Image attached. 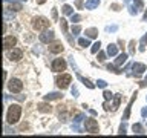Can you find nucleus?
Masks as SVG:
<instances>
[{"label":"nucleus","mask_w":147,"mask_h":138,"mask_svg":"<svg viewBox=\"0 0 147 138\" xmlns=\"http://www.w3.org/2000/svg\"><path fill=\"white\" fill-rule=\"evenodd\" d=\"M32 28H34L35 31L43 32L49 28V20L45 17H35V18H32Z\"/></svg>","instance_id":"2"},{"label":"nucleus","mask_w":147,"mask_h":138,"mask_svg":"<svg viewBox=\"0 0 147 138\" xmlns=\"http://www.w3.org/2000/svg\"><path fill=\"white\" fill-rule=\"evenodd\" d=\"M9 60L11 62H20L22 57H23V52H22V49H18V48H12L11 51H9Z\"/></svg>","instance_id":"8"},{"label":"nucleus","mask_w":147,"mask_h":138,"mask_svg":"<svg viewBox=\"0 0 147 138\" xmlns=\"http://www.w3.org/2000/svg\"><path fill=\"white\" fill-rule=\"evenodd\" d=\"M84 129H86V132H89V133H98V131H100L98 121L94 118H86L84 120Z\"/></svg>","instance_id":"4"},{"label":"nucleus","mask_w":147,"mask_h":138,"mask_svg":"<svg viewBox=\"0 0 147 138\" xmlns=\"http://www.w3.org/2000/svg\"><path fill=\"white\" fill-rule=\"evenodd\" d=\"M55 83H57V86L60 87V89H67L69 85L72 83V77L69 75V74H61L60 77L55 78Z\"/></svg>","instance_id":"3"},{"label":"nucleus","mask_w":147,"mask_h":138,"mask_svg":"<svg viewBox=\"0 0 147 138\" xmlns=\"http://www.w3.org/2000/svg\"><path fill=\"white\" fill-rule=\"evenodd\" d=\"M57 8H52V18H54V20H57Z\"/></svg>","instance_id":"38"},{"label":"nucleus","mask_w":147,"mask_h":138,"mask_svg":"<svg viewBox=\"0 0 147 138\" xmlns=\"http://www.w3.org/2000/svg\"><path fill=\"white\" fill-rule=\"evenodd\" d=\"M80 32H81V26H78V25L72 26V34H74V35H78Z\"/></svg>","instance_id":"28"},{"label":"nucleus","mask_w":147,"mask_h":138,"mask_svg":"<svg viewBox=\"0 0 147 138\" xmlns=\"http://www.w3.org/2000/svg\"><path fill=\"white\" fill-rule=\"evenodd\" d=\"M86 35L89 39H95V37H98V29L96 28H89V29H86Z\"/></svg>","instance_id":"19"},{"label":"nucleus","mask_w":147,"mask_h":138,"mask_svg":"<svg viewBox=\"0 0 147 138\" xmlns=\"http://www.w3.org/2000/svg\"><path fill=\"white\" fill-rule=\"evenodd\" d=\"M77 8H83V0H77Z\"/></svg>","instance_id":"39"},{"label":"nucleus","mask_w":147,"mask_h":138,"mask_svg":"<svg viewBox=\"0 0 147 138\" xmlns=\"http://www.w3.org/2000/svg\"><path fill=\"white\" fill-rule=\"evenodd\" d=\"M20 115H22V106L20 104H11L8 109V114H6V121L9 124H16L20 120Z\"/></svg>","instance_id":"1"},{"label":"nucleus","mask_w":147,"mask_h":138,"mask_svg":"<svg viewBox=\"0 0 147 138\" xmlns=\"http://www.w3.org/2000/svg\"><path fill=\"white\" fill-rule=\"evenodd\" d=\"M72 95L74 97H78V91L75 89V87H72Z\"/></svg>","instance_id":"41"},{"label":"nucleus","mask_w":147,"mask_h":138,"mask_svg":"<svg viewBox=\"0 0 147 138\" xmlns=\"http://www.w3.org/2000/svg\"><path fill=\"white\" fill-rule=\"evenodd\" d=\"M132 131L135 132L136 135H142V133H144V127H142L140 123H136V124H133V126H132Z\"/></svg>","instance_id":"20"},{"label":"nucleus","mask_w":147,"mask_h":138,"mask_svg":"<svg viewBox=\"0 0 147 138\" xmlns=\"http://www.w3.org/2000/svg\"><path fill=\"white\" fill-rule=\"evenodd\" d=\"M107 31H117V26H112V28H107Z\"/></svg>","instance_id":"43"},{"label":"nucleus","mask_w":147,"mask_h":138,"mask_svg":"<svg viewBox=\"0 0 147 138\" xmlns=\"http://www.w3.org/2000/svg\"><path fill=\"white\" fill-rule=\"evenodd\" d=\"M78 45H80L81 48H86V46H89V45H90L89 37H86V39H78Z\"/></svg>","instance_id":"22"},{"label":"nucleus","mask_w":147,"mask_h":138,"mask_svg":"<svg viewBox=\"0 0 147 138\" xmlns=\"http://www.w3.org/2000/svg\"><path fill=\"white\" fill-rule=\"evenodd\" d=\"M63 98V94H60V92H51V94L45 95V100L46 101H52V100H60Z\"/></svg>","instance_id":"15"},{"label":"nucleus","mask_w":147,"mask_h":138,"mask_svg":"<svg viewBox=\"0 0 147 138\" xmlns=\"http://www.w3.org/2000/svg\"><path fill=\"white\" fill-rule=\"evenodd\" d=\"M96 86H98V87H103V89H104V87L107 86V83H106L104 80H98V81H96Z\"/></svg>","instance_id":"34"},{"label":"nucleus","mask_w":147,"mask_h":138,"mask_svg":"<svg viewBox=\"0 0 147 138\" xmlns=\"http://www.w3.org/2000/svg\"><path fill=\"white\" fill-rule=\"evenodd\" d=\"M126 60H127V54H119L118 55V58L115 60V66H121L123 63H126Z\"/></svg>","instance_id":"18"},{"label":"nucleus","mask_w":147,"mask_h":138,"mask_svg":"<svg viewBox=\"0 0 147 138\" xmlns=\"http://www.w3.org/2000/svg\"><path fill=\"white\" fill-rule=\"evenodd\" d=\"M141 115H142V118H147V108L141 109Z\"/></svg>","instance_id":"37"},{"label":"nucleus","mask_w":147,"mask_h":138,"mask_svg":"<svg viewBox=\"0 0 147 138\" xmlns=\"http://www.w3.org/2000/svg\"><path fill=\"white\" fill-rule=\"evenodd\" d=\"M63 49H64V46L61 43H49V52H52V54H60V52H63Z\"/></svg>","instance_id":"12"},{"label":"nucleus","mask_w":147,"mask_h":138,"mask_svg":"<svg viewBox=\"0 0 147 138\" xmlns=\"http://www.w3.org/2000/svg\"><path fill=\"white\" fill-rule=\"evenodd\" d=\"M132 69H133V75L135 77H141L146 71V66L142 63H133L132 64Z\"/></svg>","instance_id":"11"},{"label":"nucleus","mask_w":147,"mask_h":138,"mask_svg":"<svg viewBox=\"0 0 147 138\" xmlns=\"http://www.w3.org/2000/svg\"><path fill=\"white\" fill-rule=\"evenodd\" d=\"M100 48H101V43H100V41H96V43H94V45H92V49H90V52H92V54H96V52L100 51Z\"/></svg>","instance_id":"25"},{"label":"nucleus","mask_w":147,"mask_h":138,"mask_svg":"<svg viewBox=\"0 0 147 138\" xmlns=\"http://www.w3.org/2000/svg\"><path fill=\"white\" fill-rule=\"evenodd\" d=\"M66 66H67V63L64 62L63 58H55L52 62L51 69H52L54 72H63V71H66Z\"/></svg>","instance_id":"6"},{"label":"nucleus","mask_w":147,"mask_h":138,"mask_svg":"<svg viewBox=\"0 0 147 138\" xmlns=\"http://www.w3.org/2000/svg\"><path fill=\"white\" fill-rule=\"evenodd\" d=\"M80 20H81V16H78V14H72V16H71V22L77 23V22H80Z\"/></svg>","instance_id":"30"},{"label":"nucleus","mask_w":147,"mask_h":138,"mask_svg":"<svg viewBox=\"0 0 147 138\" xmlns=\"http://www.w3.org/2000/svg\"><path fill=\"white\" fill-rule=\"evenodd\" d=\"M100 5V0H87L86 2V9H95Z\"/></svg>","instance_id":"21"},{"label":"nucleus","mask_w":147,"mask_h":138,"mask_svg":"<svg viewBox=\"0 0 147 138\" xmlns=\"http://www.w3.org/2000/svg\"><path fill=\"white\" fill-rule=\"evenodd\" d=\"M126 131H127V126H126V123H123L121 126H119V133H121V135H124V133H126Z\"/></svg>","instance_id":"33"},{"label":"nucleus","mask_w":147,"mask_h":138,"mask_svg":"<svg viewBox=\"0 0 147 138\" xmlns=\"http://www.w3.org/2000/svg\"><path fill=\"white\" fill-rule=\"evenodd\" d=\"M17 45V39L14 35H6L3 39V48L5 49H12Z\"/></svg>","instance_id":"9"},{"label":"nucleus","mask_w":147,"mask_h":138,"mask_svg":"<svg viewBox=\"0 0 147 138\" xmlns=\"http://www.w3.org/2000/svg\"><path fill=\"white\" fill-rule=\"evenodd\" d=\"M46 2V0H37V3H38V5H43Z\"/></svg>","instance_id":"44"},{"label":"nucleus","mask_w":147,"mask_h":138,"mask_svg":"<svg viewBox=\"0 0 147 138\" xmlns=\"http://www.w3.org/2000/svg\"><path fill=\"white\" fill-rule=\"evenodd\" d=\"M83 118H84V117H83V115H77V120H75V121H77V123H80Z\"/></svg>","instance_id":"42"},{"label":"nucleus","mask_w":147,"mask_h":138,"mask_svg":"<svg viewBox=\"0 0 147 138\" xmlns=\"http://www.w3.org/2000/svg\"><path fill=\"white\" fill-rule=\"evenodd\" d=\"M8 89L14 92V94H18V92H22L23 89V83L18 80V78H11V80L8 81Z\"/></svg>","instance_id":"5"},{"label":"nucleus","mask_w":147,"mask_h":138,"mask_svg":"<svg viewBox=\"0 0 147 138\" xmlns=\"http://www.w3.org/2000/svg\"><path fill=\"white\" fill-rule=\"evenodd\" d=\"M144 20H147V9H146V12H144Z\"/></svg>","instance_id":"45"},{"label":"nucleus","mask_w":147,"mask_h":138,"mask_svg":"<svg viewBox=\"0 0 147 138\" xmlns=\"http://www.w3.org/2000/svg\"><path fill=\"white\" fill-rule=\"evenodd\" d=\"M78 78H80V80L83 81V85H84V86H87V87H89V89H94V85H92V83L89 81V80H86V78H83V77H80V75H78Z\"/></svg>","instance_id":"24"},{"label":"nucleus","mask_w":147,"mask_h":138,"mask_svg":"<svg viewBox=\"0 0 147 138\" xmlns=\"http://www.w3.org/2000/svg\"><path fill=\"white\" fill-rule=\"evenodd\" d=\"M119 8H121L119 5H112V9H113V11H119Z\"/></svg>","instance_id":"40"},{"label":"nucleus","mask_w":147,"mask_h":138,"mask_svg":"<svg viewBox=\"0 0 147 138\" xmlns=\"http://www.w3.org/2000/svg\"><path fill=\"white\" fill-rule=\"evenodd\" d=\"M107 54L110 55V57H115V55L118 54V46L115 45V43H110L107 46Z\"/></svg>","instance_id":"17"},{"label":"nucleus","mask_w":147,"mask_h":138,"mask_svg":"<svg viewBox=\"0 0 147 138\" xmlns=\"http://www.w3.org/2000/svg\"><path fill=\"white\" fill-rule=\"evenodd\" d=\"M129 49H130V54L133 55V54H135V41H130V43H129Z\"/></svg>","instance_id":"32"},{"label":"nucleus","mask_w":147,"mask_h":138,"mask_svg":"<svg viewBox=\"0 0 147 138\" xmlns=\"http://www.w3.org/2000/svg\"><path fill=\"white\" fill-rule=\"evenodd\" d=\"M54 39H55L54 31H43V34H40L41 43H51V41H54Z\"/></svg>","instance_id":"10"},{"label":"nucleus","mask_w":147,"mask_h":138,"mask_svg":"<svg viewBox=\"0 0 147 138\" xmlns=\"http://www.w3.org/2000/svg\"><path fill=\"white\" fill-rule=\"evenodd\" d=\"M104 58H106V54L104 52H100L98 54V60H100V62H104Z\"/></svg>","instance_id":"36"},{"label":"nucleus","mask_w":147,"mask_h":138,"mask_svg":"<svg viewBox=\"0 0 147 138\" xmlns=\"http://www.w3.org/2000/svg\"><path fill=\"white\" fill-rule=\"evenodd\" d=\"M146 43H147V35H144L141 39V46H140V51H146Z\"/></svg>","instance_id":"27"},{"label":"nucleus","mask_w":147,"mask_h":138,"mask_svg":"<svg viewBox=\"0 0 147 138\" xmlns=\"http://www.w3.org/2000/svg\"><path fill=\"white\" fill-rule=\"evenodd\" d=\"M60 28H61L63 32H67V23H66V20H64V18H61V20H60Z\"/></svg>","instance_id":"26"},{"label":"nucleus","mask_w":147,"mask_h":138,"mask_svg":"<svg viewBox=\"0 0 147 138\" xmlns=\"http://www.w3.org/2000/svg\"><path fill=\"white\" fill-rule=\"evenodd\" d=\"M11 9H14V11H20V9H22V5H20V3H14V5H11Z\"/></svg>","instance_id":"35"},{"label":"nucleus","mask_w":147,"mask_h":138,"mask_svg":"<svg viewBox=\"0 0 147 138\" xmlns=\"http://www.w3.org/2000/svg\"><path fill=\"white\" fill-rule=\"evenodd\" d=\"M107 69H109V71H112L113 74H119V72H121L119 69H117V68H115L113 64H107Z\"/></svg>","instance_id":"31"},{"label":"nucleus","mask_w":147,"mask_h":138,"mask_svg":"<svg viewBox=\"0 0 147 138\" xmlns=\"http://www.w3.org/2000/svg\"><path fill=\"white\" fill-rule=\"evenodd\" d=\"M129 9H130L132 16H136L141 9H144V3H142V0H133V3L130 5V8H129Z\"/></svg>","instance_id":"7"},{"label":"nucleus","mask_w":147,"mask_h":138,"mask_svg":"<svg viewBox=\"0 0 147 138\" xmlns=\"http://www.w3.org/2000/svg\"><path fill=\"white\" fill-rule=\"evenodd\" d=\"M63 14L64 16H72V6L71 5H64L63 6Z\"/></svg>","instance_id":"23"},{"label":"nucleus","mask_w":147,"mask_h":138,"mask_svg":"<svg viewBox=\"0 0 147 138\" xmlns=\"http://www.w3.org/2000/svg\"><path fill=\"white\" fill-rule=\"evenodd\" d=\"M37 109H38L40 112H43V114H51L52 112V106L46 104V103H40L38 106H37Z\"/></svg>","instance_id":"14"},{"label":"nucleus","mask_w":147,"mask_h":138,"mask_svg":"<svg viewBox=\"0 0 147 138\" xmlns=\"http://www.w3.org/2000/svg\"><path fill=\"white\" fill-rule=\"evenodd\" d=\"M135 100H136V94H133L132 100L129 101V104L126 108V112H124V115H123V120H129V117H130V110H132V104H133V101H135Z\"/></svg>","instance_id":"13"},{"label":"nucleus","mask_w":147,"mask_h":138,"mask_svg":"<svg viewBox=\"0 0 147 138\" xmlns=\"http://www.w3.org/2000/svg\"><path fill=\"white\" fill-rule=\"evenodd\" d=\"M103 95H104V100H107V101L113 98V94H112V92H109V91H104Z\"/></svg>","instance_id":"29"},{"label":"nucleus","mask_w":147,"mask_h":138,"mask_svg":"<svg viewBox=\"0 0 147 138\" xmlns=\"http://www.w3.org/2000/svg\"><path fill=\"white\" fill-rule=\"evenodd\" d=\"M121 98H123V95H121V94H115V95H113V104H112V108H110V110H112V112H115V110L118 109Z\"/></svg>","instance_id":"16"}]
</instances>
